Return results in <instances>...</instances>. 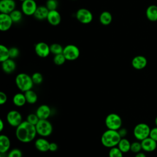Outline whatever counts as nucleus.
Segmentation results:
<instances>
[{"label": "nucleus", "mask_w": 157, "mask_h": 157, "mask_svg": "<svg viewBox=\"0 0 157 157\" xmlns=\"http://www.w3.org/2000/svg\"><path fill=\"white\" fill-rule=\"evenodd\" d=\"M37 131L35 125H33L26 120L16 128L15 136L17 139L22 143H29L32 142L36 138Z\"/></svg>", "instance_id": "obj_1"}, {"label": "nucleus", "mask_w": 157, "mask_h": 157, "mask_svg": "<svg viewBox=\"0 0 157 157\" xmlns=\"http://www.w3.org/2000/svg\"><path fill=\"white\" fill-rule=\"evenodd\" d=\"M121 139V137L118 131L108 129L102 133L101 137V142L104 147L111 148L117 147Z\"/></svg>", "instance_id": "obj_2"}, {"label": "nucleus", "mask_w": 157, "mask_h": 157, "mask_svg": "<svg viewBox=\"0 0 157 157\" xmlns=\"http://www.w3.org/2000/svg\"><path fill=\"white\" fill-rule=\"evenodd\" d=\"M15 82L17 88L23 93L31 90L34 85L31 76H29L26 73H20L17 74Z\"/></svg>", "instance_id": "obj_3"}, {"label": "nucleus", "mask_w": 157, "mask_h": 157, "mask_svg": "<svg viewBox=\"0 0 157 157\" xmlns=\"http://www.w3.org/2000/svg\"><path fill=\"white\" fill-rule=\"evenodd\" d=\"M35 126L37 134L40 137H48L53 132V126L48 120H39Z\"/></svg>", "instance_id": "obj_4"}, {"label": "nucleus", "mask_w": 157, "mask_h": 157, "mask_svg": "<svg viewBox=\"0 0 157 157\" xmlns=\"http://www.w3.org/2000/svg\"><path fill=\"white\" fill-rule=\"evenodd\" d=\"M122 119L120 116L115 113L107 115L105 119V124L107 129L118 131L122 126Z\"/></svg>", "instance_id": "obj_5"}, {"label": "nucleus", "mask_w": 157, "mask_h": 157, "mask_svg": "<svg viewBox=\"0 0 157 157\" xmlns=\"http://www.w3.org/2000/svg\"><path fill=\"white\" fill-rule=\"evenodd\" d=\"M151 128L144 123H140L136 124L133 129V135L139 141H141L149 137Z\"/></svg>", "instance_id": "obj_6"}, {"label": "nucleus", "mask_w": 157, "mask_h": 157, "mask_svg": "<svg viewBox=\"0 0 157 157\" xmlns=\"http://www.w3.org/2000/svg\"><path fill=\"white\" fill-rule=\"evenodd\" d=\"M63 54L66 60L74 61L77 59L80 56V50L75 45L69 44L64 47Z\"/></svg>", "instance_id": "obj_7"}, {"label": "nucleus", "mask_w": 157, "mask_h": 157, "mask_svg": "<svg viewBox=\"0 0 157 157\" xmlns=\"http://www.w3.org/2000/svg\"><path fill=\"white\" fill-rule=\"evenodd\" d=\"M6 120L10 126L17 128L22 123L23 118L21 114L18 111L12 110L7 113Z\"/></svg>", "instance_id": "obj_8"}, {"label": "nucleus", "mask_w": 157, "mask_h": 157, "mask_svg": "<svg viewBox=\"0 0 157 157\" xmlns=\"http://www.w3.org/2000/svg\"><path fill=\"white\" fill-rule=\"evenodd\" d=\"M76 18L80 23L88 24L92 21L93 16L92 13L88 9L82 8L77 11Z\"/></svg>", "instance_id": "obj_9"}, {"label": "nucleus", "mask_w": 157, "mask_h": 157, "mask_svg": "<svg viewBox=\"0 0 157 157\" xmlns=\"http://www.w3.org/2000/svg\"><path fill=\"white\" fill-rule=\"evenodd\" d=\"M37 8V6L35 0H25L22 2L21 11L26 15H34Z\"/></svg>", "instance_id": "obj_10"}, {"label": "nucleus", "mask_w": 157, "mask_h": 157, "mask_svg": "<svg viewBox=\"0 0 157 157\" xmlns=\"http://www.w3.org/2000/svg\"><path fill=\"white\" fill-rule=\"evenodd\" d=\"M34 50L37 55L41 58H46L51 53L50 46L44 42H40L36 44Z\"/></svg>", "instance_id": "obj_11"}, {"label": "nucleus", "mask_w": 157, "mask_h": 157, "mask_svg": "<svg viewBox=\"0 0 157 157\" xmlns=\"http://www.w3.org/2000/svg\"><path fill=\"white\" fill-rule=\"evenodd\" d=\"M13 21L9 14L1 13L0 14V30L7 31L11 28Z\"/></svg>", "instance_id": "obj_12"}, {"label": "nucleus", "mask_w": 157, "mask_h": 157, "mask_svg": "<svg viewBox=\"0 0 157 157\" xmlns=\"http://www.w3.org/2000/svg\"><path fill=\"white\" fill-rule=\"evenodd\" d=\"M15 2L14 0H1L0 12L1 13L10 14L15 9Z\"/></svg>", "instance_id": "obj_13"}, {"label": "nucleus", "mask_w": 157, "mask_h": 157, "mask_svg": "<svg viewBox=\"0 0 157 157\" xmlns=\"http://www.w3.org/2000/svg\"><path fill=\"white\" fill-rule=\"evenodd\" d=\"M142 150L146 152H152L157 147V142L150 137L145 138L140 141Z\"/></svg>", "instance_id": "obj_14"}, {"label": "nucleus", "mask_w": 157, "mask_h": 157, "mask_svg": "<svg viewBox=\"0 0 157 157\" xmlns=\"http://www.w3.org/2000/svg\"><path fill=\"white\" fill-rule=\"evenodd\" d=\"M51 113V109L47 104L39 105L36 111V113L40 120H47L50 117Z\"/></svg>", "instance_id": "obj_15"}, {"label": "nucleus", "mask_w": 157, "mask_h": 157, "mask_svg": "<svg viewBox=\"0 0 157 157\" xmlns=\"http://www.w3.org/2000/svg\"><path fill=\"white\" fill-rule=\"evenodd\" d=\"M132 66L137 69L141 70L144 69L147 64V58L142 55H138L133 58L131 61Z\"/></svg>", "instance_id": "obj_16"}, {"label": "nucleus", "mask_w": 157, "mask_h": 157, "mask_svg": "<svg viewBox=\"0 0 157 157\" xmlns=\"http://www.w3.org/2000/svg\"><path fill=\"white\" fill-rule=\"evenodd\" d=\"M50 143L45 137H41L35 140L34 145L36 148L40 152H46L49 151Z\"/></svg>", "instance_id": "obj_17"}, {"label": "nucleus", "mask_w": 157, "mask_h": 157, "mask_svg": "<svg viewBox=\"0 0 157 157\" xmlns=\"http://www.w3.org/2000/svg\"><path fill=\"white\" fill-rule=\"evenodd\" d=\"M47 20L48 22L52 26H57L60 23L61 17L59 12H58L56 10H53L49 11Z\"/></svg>", "instance_id": "obj_18"}, {"label": "nucleus", "mask_w": 157, "mask_h": 157, "mask_svg": "<svg viewBox=\"0 0 157 157\" xmlns=\"http://www.w3.org/2000/svg\"><path fill=\"white\" fill-rule=\"evenodd\" d=\"M10 147V140L8 136L4 134L0 136V153L5 154Z\"/></svg>", "instance_id": "obj_19"}, {"label": "nucleus", "mask_w": 157, "mask_h": 157, "mask_svg": "<svg viewBox=\"0 0 157 157\" xmlns=\"http://www.w3.org/2000/svg\"><path fill=\"white\" fill-rule=\"evenodd\" d=\"M2 69L5 73L11 74L16 69V63L13 59L9 58L2 62Z\"/></svg>", "instance_id": "obj_20"}, {"label": "nucleus", "mask_w": 157, "mask_h": 157, "mask_svg": "<svg viewBox=\"0 0 157 157\" xmlns=\"http://www.w3.org/2000/svg\"><path fill=\"white\" fill-rule=\"evenodd\" d=\"M49 11L50 10L47 8L46 6H40L39 7H37L33 15L36 19L39 20H42L44 19H47Z\"/></svg>", "instance_id": "obj_21"}, {"label": "nucleus", "mask_w": 157, "mask_h": 157, "mask_svg": "<svg viewBox=\"0 0 157 157\" xmlns=\"http://www.w3.org/2000/svg\"><path fill=\"white\" fill-rule=\"evenodd\" d=\"M13 104L17 107H22L26 103V98L24 93H18L14 94L12 98Z\"/></svg>", "instance_id": "obj_22"}, {"label": "nucleus", "mask_w": 157, "mask_h": 157, "mask_svg": "<svg viewBox=\"0 0 157 157\" xmlns=\"http://www.w3.org/2000/svg\"><path fill=\"white\" fill-rule=\"evenodd\" d=\"M147 18L151 21H157V6L151 5L146 10Z\"/></svg>", "instance_id": "obj_23"}, {"label": "nucleus", "mask_w": 157, "mask_h": 157, "mask_svg": "<svg viewBox=\"0 0 157 157\" xmlns=\"http://www.w3.org/2000/svg\"><path fill=\"white\" fill-rule=\"evenodd\" d=\"M131 144V143L129 141V140L124 137L120 139L117 147L123 153H125L130 151Z\"/></svg>", "instance_id": "obj_24"}, {"label": "nucleus", "mask_w": 157, "mask_h": 157, "mask_svg": "<svg viewBox=\"0 0 157 157\" xmlns=\"http://www.w3.org/2000/svg\"><path fill=\"white\" fill-rule=\"evenodd\" d=\"M26 102L30 104H35L37 101V95L36 93L33 91L32 89L29 90L28 91H26L24 93Z\"/></svg>", "instance_id": "obj_25"}, {"label": "nucleus", "mask_w": 157, "mask_h": 157, "mask_svg": "<svg viewBox=\"0 0 157 157\" xmlns=\"http://www.w3.org/2000/svg\"><path fill=\"white\" fill-rule=\"evenodd\" d=\"M99 21L103 25H109L112 21V16L109 12L104 11L101 13Z\"/></svg>", "instance_id": "obj_26"}, {"label": "nucleus", "mask_w": 157, "mask_h": 157, "mask_svg": "<svg viewBox=\"0 0 157 157\" xmlns=\"http://www.w3.org/2000/svg\"><path fill=\"white\" fill-rule=\"evenodd\" d=\"M10 58L9 48L3 45H0V61L2 63Z\"/></svg>", "instance_id": "obj_27"}, {"label": "nucleus", "mask_w": 157, "mask_h": 157, "mask_svg": "<svg viewBox=\"0 0 157 157\" xmlns=\"http://www.w3.org/2000/svg\"><path fill=\"white\" fill-rule=\"evenodd\" d=\"M50 52L55 55L63 53L64 48L60 44L55 43V44H52L50 46Z\"/></svg>", "instance_id": "obj_28"}, {"label": "nucleus", "mask_w": 157, "mask_h": 157, "mask_svg": "<svg viewBox=\"0 0 157 157\" xmlns=\"http://www.w3.org/2000/svg\"><path fill=\"white\" fill-rule=\"evenodd\" d=\"M9 15L13 23H18L22 18V12L18 10L15 9Z\"/></svg>", "instance_id": "obj_29"}, {"label": "nucleus", "mask_w": 157, "mask_h": 157, "mask_svg": "<svg viewBox=\"0 0 157 157\" xmlns=\"http://www.w3.org/2000/svg\"><path fill=\"white\" fill-rule=\"evenodd\" d=\"M109 157H123V153L118 148L114 147L110 148L109 151Z\"/></svg>", "instance_id": "obj_30"}, {"label": "nucleus", "mask_w": 157, "mask_h": 157, "mask_svg": "<svg viewBox=\"0 0 157 157\" xmlns=\"http://www.w3.org/2000/svg\"><path fill=\"white\" fill-rule=\"evenodd\" d=\"M66 60V59L63 53L55 55L53 58L54 63L58 66L63 65L65 63Z\"/></svg>", "instance_id": "obj_31"}, {"label": "nucleus", "mask_w": 157, "mask_h": 157, "mask_svg": "<svg viewBox=\"0 0 157 157\" xmlns=\"http://www.w3.org/2000/svg\"><path fill=\"white\" fill-rule=\"evenodd\" d=\"M142 150V148L140 141V142L135 141V142H133L132 143H131L130 151H131L132 153H137L141 151Z\"/></svg>", "instance_id": "obj_32"}, {"label": "nucleus", "mask_w": 157, "mask_h": 157, "mask_svg": "<svg viewBox=\"0 0 157 157\" xmlns=\"http://www.w3.org/2000/svg\"><path fill=\"white\" fill-rule=\"evenodd\" d=\"M32 80L33 81L34 84L36 85H39L43 82V76L40 72H34L32 75H31Z\"/></svg>", "instance_id": "obj_33"}, {"label": "nucleus", "mask_w": 157, "mask_h": 157, "mask_svg": "<svg viewBox=\"0 0 157 157\" xmlns=\"http://www.w3.org/2000/svg\"><path fill=\"white\" fill-rule=\"evenodd\" d=\"M39 120L40 119L39 118V117H37V115H36V113H30L26 117V121L33 125H36L38 123Z\"/></svg>", "instance_id": "obj_34"}, {"label": "nucleus", "mask_w": 157, "mask_h": 157, "mask_svg": "<svg viewBox=\"0 0 157 157\" xmlns=\"http://www.w3.org/2000/svg\"><path fill=\"white\" fill-rule=\"evenodd\" d=\"M7 157H22V152L19 148H15L9 151Z\"/></svg>", "instance_id": "obj_35"}, {"label": "nucleus", "mask_w": 157, "mask_h": 157, "mask_svg": "<svg viewBox=\"0 0 157 157\" xmlns=\"http://www.w3.org/2000/svg\"><path fill=\"white\" fill-rule=\"evenodd\" d=\"M58 6L57 0H47L46 2V7L49 10H56Z\"/></svg>", "instance_id": "obj_36"}, {"label": "nucleus", "mask_w": 157, "mask_h": 157, "mask_svg": "<svg viewBox=\"0 0 157 157\" xmlns=\"http://www.w3.org/2000/svg\"><path fill=\"white\" fill-rule=\"evenodd\" d=\"M9 53H10V58L14 59L18 56L20 54V51L18 48L17 47H11L9 48Z\"/></svg>", "instance_id": "obj_37"}, {"label": "nucleus", "mask_w": 157, "mask_h": 157, "mask_svg": "<svg viewBox=\"0 0 157 157\" xmlns=\"http://www.w3.org/2000/svg\"><path fill=\"white\" fill-rule=\"evenodd\" d=\"M149 137L157 142V126H155L151 129Z\"/></svg>", "instance_id": "obj_38"}, {"label": "nucleus", "mask_w": 157, "mask_h": 157, "mask_svg": "<svg viewBox=\"0 0 157 157\" xmlns=\"http://www.w3.org/2000/svg\"><path fill=\"white\" fill-rule=\"evenodd\" d=\"M7 96L6 94L3 91H1L0 92V104L1 105L4 104L7 102Z\"/></svg>", "instance_id": "obj_39"}, {"label": "nucleus", "mask_w": 157, "mask_h": 157, "mask_svg": "<svg viewBox=\"0 0 157 157\" xmlns=\"http://www.w3.org/2000/svg\"><path fill=\"white\" fill-rule=\"evenodd\" d=\"M118 132L120 136V137L121 138H124L126 136L127 134H128V131L126 128H121L118 130Z\"/></svg>", "instance_id": "obj_40"}, {"label": "nucleus", "mask_w": 157, "mask_h": 157, "mask_svg": "<svg viewBox=\"0 0 157 157\" xmlns=\"http://www.w3.org/2000/svg\"><path fill=\"white\" fill-rule=\"evenodd\" d=\"M58 148V144L55 142H50V147H49V151L54 152L56 151Z\"/></svg>", "instance_id": "obj_41"}, {"label": "nucleus", "mask_w": 157, "mask_h": 157, "mask_svg": "<svg viewBox=\"0 0 157 157\" xmlns=\"http://www.w3.org/2000/svg\"><path fill=\"white\" fill-rule=\"evenodd\" d=\"M134 157H147L146 155L144 152H139L137 153H136V155Z\"/></svg>", "instance_id": "obj_42"}, {"label": "nucleus", "mask_w": 157, "mask_h": 157, "mask_svg": "<svg viewBox=\"0 0 157 157\" xmlns=\"http://www.w3.org/2000/svg\"><path fill=\"white\" fill-rule=\"evenodd\" d=\"M4 124L2 119H0V131H2L4 129Z\"/></svg>", "instance_id": "obj_43"}, {"label": "nucleus", "mask_w": 157, "mask_h": 157, "mask_svg": "<svg viewBox=\"0 0 157 157\" xmlns=\"http://www.w3.org/2000/svg\"><path fill=\"white\" fill-rule=\"evenodd\" d=\"M155 123L156 126H157V117H156V118H155Z\"/></svg>", "instance_id": "obj_44"}, {"label": "nucleus", "mask_w": 157, "mask_h": 157, "mask_svg": "<svg viewBox=\"0 0 157 157\" xmlns=\"http://www.w3.org/2000/svg\"><path fill=\"white\" fill-rule=\"evenodd\" d=\"M20 1H22V2H23V1H25V0H20Z\"/></svg>", "instance_id": "obj_45"}, {"label": "nucleus", "mask_w": 157, "mask_h": 157, "mask_svg": "<svg viewBox=\"0 0 157 157\" xmlns=\"http://www.w3.org/2000/svg\"><path fill=\"white\" fill-rule=\"evenodd\" d=\"M35 1H36V0H35Z\"/></svg>", "instance_id": "obj_46"}]
</instances>
